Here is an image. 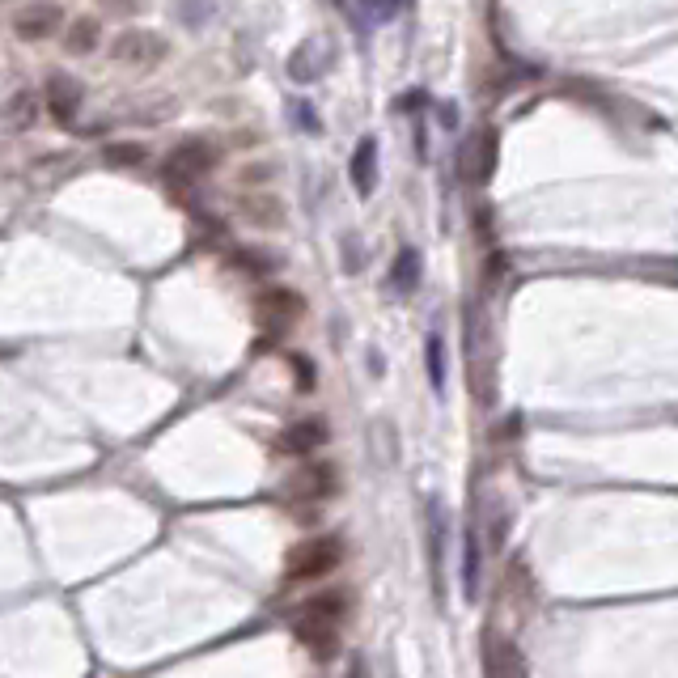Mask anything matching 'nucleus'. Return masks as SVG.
<instances>
[{
    "label": "nucleus",
    "instance_id": "obj_9",
    "mask_svg": "<svg viewBox=\"0 0 678 678\" xmlns=\"http://www.w3.org/2000/svg\"><path fill=\"white\" fill-rule=\"evenodd\" d=\"M348 174H352L356 195H373V187H378V140L373 136H365L361 145H356L352 162H348Z\"/></svg>",
    "mask_w": 678,
    "mask_h": 678
},
{
    "label": "nucleus",
    "instance_id": "obj_3",
    "mask_svg": "<svg viewBox=\"0 0 678 678\" xmlns=\"http://www.w3.org/2000/svg\"><path fill=\"white\" fill-rule=\"evenodd\" d=\"M166 56H170V47H166L162 34H153V30H123L111 43V60L123 64V68H140V73L157 68Z\"/></svg>",
    "mask_w": 678,
    "mask_h": 678
},
{
    "label": "nucleus",
    "instance_id": "obj_1",
    "mask_svg": "<svg viewBox=\"0 0 678 678\" xmlns=\"http://www.w3.org/2000/svg\"><path fill=\"white\" fill-rule=\"evenodd\" d=\"M339 623H344V598L323 594V598H310L301 606L293 628H297L301 645H306L318 662H327V657H335V645H339Z\"/></svg>",
    "mask_w": 678,
    "mask_h": 678
},
{
    "label": "nucleus",
    "instance_id": "obj_15",
    "mask_svg": "<svg viewBox=\"0 0 678 678\" xmlns=\"http://www.w3.org/2000/svg\"><path fill=\"white\" fill-rule=\"evenodd\" d=\"M259 314L284 327V323H293V318L301 314V297H293V293H267V297L259 301Z\"/></svg>",
    "mask_w": 678,
    "mask_h": 678
},
{
    "label": "nucleus",
    "instance_id": "obj_4",
    "mask_svg": "<svg viewBox=\"0 0 678 678\" xmlns=\"http://www.w3.org/2000/svg\"><path fill=\"white\" fill-rule=\"evenodd\" d=\"M212 166H217V149H212L204 136L178 140V145L170 149V157H166V174L174 178V183H191V178H204Z\"/></svg>",
    "mask_w": 678,
    "mask_h": 678
},
{
    "label": "nucleus",
    "instance_id": "obj_7",
    "mask_svg": "<svg viewBox=\"0 0 678 678\" xmlns=\"http://www.w3.org/2000/svg\"><path fill=\"white\" fill-rule=\"evenodd\" d=\"M492 170H496V132H475L462 149V174L471 183H488Z\"/></svg>",
    "mask_w": 678,
    "mask_h": 678
},
{
    "label": "nucleus",
    "instance_id": "obj_11",
    "mask_svg": "<svg viewBox=\"0 0 678 678\" xmlns=\"http://www.w3.org/2000/svg\"><path fill=\"white\" fill-rule=\"evenodd\" d=\"M441 551H445V522L437 505H428V564H433V594L437 602L445 598V564H441Z\"/></svg>",
    "mask_w": 678,
    "mask_h": 678
},
{
    "label": "nucleus",
    "instance_id": "obj_8",
    "mask_svg": "<svg viewBox=\"0 0 678 678\" xmlns=\"http://www.w3.org/2000/svg\"><path fill=\"white\" fill-rule=\"evenodd\" d=\"M293 496V501L301 505H318V501H327V496L335 492V471L331 467H310V471H297L289 479V488H284Z\"/></svg>",
    "mask_w": 678,
    "mask_h": 678
},
{
    "label": "nucleus",
    "instance_id": "obj_13",
    "mask_svg": "<svg viewBox=\"0 0 678 678\" xmlns=\"http://www.w3.org/2000/svg\"><path fill=\"white\" fill-rule=\"evenodd\" d=\"M484 674L488 678H517V653L509 649V640H501V636L484 640Z\"/></svg>",
    "mask_w": 678,
    "mask_h": 678
},
{
    "label": "nucleus",
    "instance_id": "obj_5",
    "mask_svg": "<svg viewBox=\"0 0 678 678\" xmlns=\"http://www.w3.org/2000/svg\"><path fill=\"white\" fill-rule=\"evenodd\" d=\"M64 22V9L60 5H51V0H34V5L26 9H17L13 13V30H17V39H47V34H56Z\"/></svg>",
    "mask_w": 678,
    "mask_h": 678
},
{
    "label": "nucleus",
    "instance_id": "obj_18",
    "mask_svg": "<svg viewBox=\"0 0 678 678\" xmlns=\"http://www.w3.org/2000/svg\"><path fill=\"white\" fill-rule=\"evenodd\" d=\"M242 212L251 217L255 225H280V217L284 212L272 204V200H242Z\"/></svg>",
    "mask_w": 678,
    "mask_h": 678
},
{
    "label": "nucleus",
    "instance_id": "obj_16",
    "mask_svg": "<svg viewBox=\"0 0 678 678\" xmlns=\"http://www.w3.org/2000/svg\"><path fill=\"white\" fill-rule=\"evenodd\" d=\"M416 280H420V255H416V251H403L399 263H395V276H390V284H395L399 293H412Z\"/></svg>",
    "mask_w": 678,
    "mask_h": 678
},
{
    "label": "nucleus",
    "instance_id": "obj_2",
    "mask_svg": "<svg viewBox=\"0 0 678 678\" xmlns=\"http://www.w3.org/2000/svg\"><path fill=\"white\" fill-rule=\"evenodd\" d=\"M339 560H344V547L339 539H306L289 551L284 560V577L289 581H318V577H331Z\"/></svg>",
    "mask_w": 678,
    "mask_h": 678
},
{
    "label": "nucleus",
    "instance_id": "obj_10",
    "mask_svg": "<svg viewBox=\"0 0 678 678\" xmlns=\"http://www.w3.org/2000/svg\"><path fill=\"white\" fill-rule=\"evenodd\" d=\"M323 441H327V424L323 420H301V424H289L280 433V450L284 454H314Z\"/></svg>",
    "mask_w": 678,
    "mask_h": 678
},
{
    "label": "nucleus",
    "instance_id": "obj_6",
    "mask_svg": "<svg viewBox=\"0 0 678 678\" xmlns=\"http://www.w3.org/2000/svg\"><path fill=\"white\" fill-rule=\"evenodd\" d=\"M43 98H47V111L56 123H73L81 115V81L77 77H68V73H51L47 77V89H43Z\"/></svg>",
    "mask_w": 678,
    "mask_h": 678
},
{
    "label": "nucleus",
    "instance_id": "obj_12",
    "mask_svg": "<svg viewBox=\"0 0 678 678\" xmlns=\"http://www.w3.org/2000/svg\"><path fill=\"white\" fill-rule=\"evenodd\" d=\"M462 598H479V534L475 526L462 530Z\"/></svg>",
    "mask_w": 678,
    "mask_h": 678
},
{
    "label": "nucleus",
    "instance_id": "obj_17",
    "mask_svg": "<svg viewBox=\"0 0 678 678\" xmlns=\"http://www.w3.org/2000/svg\"><path fill=\"white\" fill-rule=\"evenodd\" d=\"M428 382L437 395H445V361H441V335H428Z\"/></svg>",
    "mask_w": 678,
    "mask_h": 678
},
{
    "label": "nucleus",
    "instance_id": "obj_14",
    "mask_svg": "<svg viewBox=\"0 0 678 678\" xmlns=\"http://www.w3.org/2000/svg\"><path fill=\"white\" fill-rule=\"evenodd\" d=\"M64 47H68V56H89V51L98 47V22L94 17H77V22H68Z\"/></svg>",
    "mask_w": 678,
    "mask_h": 678
},
{
    "label": "nucleus",
    "instance_id": "obj_19",
    "mask_svg": "<svg viewBox=\"0 0 678 678\" xmlns=\"http://www.w3.org/2000/svg\"><path fill=\"white\" fill-rule=\"evenodd\" d=\"M106 162H111V166H140V162H145V149H140V145H111V149H106Z\"/></svg>",
    "mask_w": 678,
    "mask_h": 678
}]
</instances>
